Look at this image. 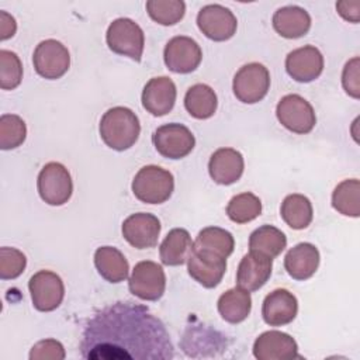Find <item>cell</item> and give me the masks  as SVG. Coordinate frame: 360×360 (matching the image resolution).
<instances>
[{
    "mask_svg": "<svg viewBox=\"0 0 360 360\" xmlns=\"http://www.w3.org/2000/svg\"><path fill=\"white\" fill-rule=\"evenodd\" d=\"M80 352L90 360L174 357L163 322L146 307L129 301L111 304L93 314L84 325Z\"/></svg>",
    "mask_w": 360,
    "mask_h": 360,
    "instance_id": "obj_1",
    "label": "cell"
},
{
    "mask_svg": "<svg viewBox=\"0 0 360 360\" xmlns=\"http://www.w3.org/2000/svg\"><path fill=\"white\" fill-rule=\"evenodd\" d=\"M108 48L122 56H128L135 62H139L143 53L145 35L142 28L131 18L114 20L105 34Z\"/></svg>",
    "mask_w": 360,
    "mask_h": 360,
    "instance_id": "obj_4",
    "label": "cell"
},
{
    "mask_svg": "<svg viewBox=\"0 0 360 360\" xmlns=\"http://www.w3.org/2000/svg\"><path fill=\"white\" fill-rule=\"evenodd\" d=\"M280 215L290 228L304 229L312 221V204L309 198L302 194H290L281 202Z\"/></svg>",
    "mask_w": 360,
    "mask_h": 360,
    "instance_id": "obj_28",
    "label": "cell"
},
{
    "mask_svg": "<svg viewBox=\"0 0 360 360\" xmlns=\"http://www.w3.org/2000/svg\"><path fill=\"white\" fill-rule=\"evenodd\" d=\"M32 305L41 312L56 309L65 297V285L62 278L51 270L37 271L28 281Z\"/></svg>",
    "mask_w": 360,
    "mask_h": 360,
    "instance_id": "obj_11",
    "label": "cell"
},
{
    "mask_svg": "<svg viewBox=\"0 0 360 360\" xmlns=\"http://www.w3.org/2000/svg\"><path fill=\"white\" fill-rule=\"evenodd\" d=\"M285 70L295 82L309 83L318 79L323 70V56L312 45L291 51L285 58Z\"/></svg>",
    "mask_w": 360,
    "mask_h": 360,
    "instance_id": "obj_16",
    "label": "cell"
},
{
    "mask_svg": "<svg viewBox=\"0 0 360 360\" xmlns=\"http://www.w3.org/2000/svg\"><path fill=\"white\" fill-rule=\"evenodd\" d=\"M359 69H360V59H359V56H354L346 62L343 72H342V86H343L345 91L353 98L360 97Z\"/></svg>",
    "mask_w": 360,
    "mask_h": 360,
    "instance_id": "obj_37",
    "label": "cell"
},
{
    "mask_svg": "<svg viewBox=\"0 0 360 360\" xmlns=\"http://www.w3.org/2000/svg\"><path fill=\"white\" fill-rule=\"evenodd\" d=\"M197 25L207 38L221 42L235 35L238 21L229 8L221 4H207L197 14Z\"/></svg>",
    "mask_w": 360,
    "mask_h": 360,
    "instance_id": "obj_12",
    "label": "cell"
},
{
    "mask_svg": "<svg viewBox=\"0 0 360 360\" xmlns=\"http://www.w3.org/2000/svg\"><path fill=\"white\" fill-rule=\"evenodd\" d=\"M193 248L226 259L233 252L235 240L231 232L218 226H207L198 232Z\"/></svg>",
    "mask_w": 360,
    "mask_h": 360,
    "instance_id": "obj_30",
    "label": "cell"
},
{
    "mask_svg": "<svg viewBox=\"0 0 360 360\" xmlns=\"http://www.w3.org/2000/svg\"><path fill=\"white\" fill-rule=\"evenodd\" d=\"M276 115L284 128L301 135L311 132L316 122L312 105L300 94L284 96L276 107Z\"/></svg>",
    "mask_w": 360,
    "mask_h": 360,
    "instance_id": "obj_8",
    "label": "cell"
},
{
    "mask_svg": "<svg viewBox=\"0 0 360 360\" xmlns=\"http://www.w3.org/2000/svg\"><path fill=\"white\" fill-rule=\"evenodd\" d=\"M287 246L285 235L273 225H262L249 236V250L277 257Z\"/></svg>",
    "mask_w": 360,
    "mask_h": 360,
    "instance_id": "obj_29",
    "label": "cell"
},
{
    "mask_svg": "<svg viewBox=\"0 0 360 360\" xmlns=\"http://www.w3.org/2000/svg\"><path fill=\"white\" fill-rule=\"evenodd\" d=\"M332 205L339 214L357 218L360 215V181L357 179L340 181L332 193Z\"/></svg>",
    "mask_w": 360,
    "mask_h": 360,
    "instance_id": "obj_31",
    "label": "cell"
},
{
    "mask_svg": "<svg viewBox=\"0 0 360 360\" xmlns=\"http://www.w3.org/2000/svg\"><path fill=\"white\" fill-rule=\"evenodd\" d=\"M297 312L298 301L285 288H277L267 294L262 307L263 319L270 326H283L292 322Z\"/></svg>",
    "mask_w": 360,
    "mask_h": 360,
    "instance_id": "obj_21",
    "label": "cell"
},
{
    "mask_svg": "<svg viewBox=\"0 0 360 360\" xmlns=\"http://www.w3.org/2000/svg\"><path fill=\"white\" fill-rule=\"evenodd\" d=\"M27 266L25 255L15 249L3 246L0 248V278L14 280L17 278Z\"/></svg>",
    "mask_w": 360,
    "mask_h": 360,
    "instance_id": "obj_36",
    "label": "cell"
},
{
    "mask_svg": "<svg viewBox=\"0 0 360 360\" xmlns=\"http://www.w3.org/2000/svg\"><path fill=\"white\" fill-rule=\"evenodd\" d=\"M146 11L158 24L174 25L184 17L186 3L183 0H149Z\"/></svg>",
    "mask_w": 360,
    "mask_h": 360,
    "instance_id": "obj_33",
    "label": "cell"
},
{
    "mask_svg": "<svg viewBox=\"0 0 360 360\" xmlns=\"http://www.w3.org/2000/svg\"><path fill=\"white\" fill-rule=\"evenodd\" d=\"M187 270L198 284L205 288H214L222 281L226 271V259L193 248L187 259Z\"/></svg>",
    "mask_w": 360,
    "mask_h": 360,
    "instance_id": "obj_14",
    "label": "cell"
},
{
    "mask_svg": "<svg viewBox=\"0 0 360 360\" xmlns=\"http://www.w3.org/2000/svg\"><path fill=\"white\" fill-rule=\"evenodd\" d=\"M134 195L145 204H162L174 190L173 174L156 165H148L138 170L132 180Z\"/></svg>",
    "mask_w": 360,
    "mask_h": 360,
    "instance_id": "obj_3",
    "label": "cell"
},
{
    "mask_svg": "<svg viewBox=\"0 0 360 360\" xmlns=\"http://www.w3.org/2000/svg\"><path fill=\"white\" fill-rule=\"evenodd\" d=\"M243 156L233 148L217 149L208 162V173L211 179L222 186H229L238 181L243 173Z\"/></svg>",
    "mask_w": 360,
    "mask_h": 360,
    "instance_id": "obj_20",
    "label": "cell"
},
{
    "mask_svg": "<svg viewBox=\"0 0 360 360\" xmlns=\"http://www.w3.org/2000/svg\"><path fill=\"white\" fill-rule=\"evenodd\" d=\"M218 312L224 321L229 323H239L245 321L252 309L250 291L240 287L225 291L217 302Z\"/></svg>",
    "mask_w": 360,
    "mask_h": 360,
    "instance_id": "obj_26",
    "label": "cell"
},
{
    "mask_svg": "<svg viewBox=\"0 0 360 360\" xmlns=\"http://www.w3.org/2000/svg\"><path fill=\"white\" fill-rule=\"evenodd\" d=\"M152 142L163 158L176 160L186 158L194 149L195 138L183 124L170 122L159 127L153 132Z\"/></svg>",
    "mask_w": 360,
    "mask_h": 360,
    "instance_id": "obj_10",
    "label": "cell"
},
{
    "mask_svg": "<svg viewBox=\"0 0 360 360\" xmlns=\"http://www.w3.org/2000/svg\"><path fill=\"white\" fill-rule=\"evenodd\" d=\"M257 360H290L300 357L298 345L292 336L280 330L263 332L253 343Z\"/></svg>",
    "mask_w": 360,
    "mask_h": 360,
    "instance_id": "obj_17",
    "label": "cell"
},
{
    "mask_svg": "<svg viewBox=\"0 0 360 360\" xmlns=\"http://www.w3.org/2000/svg\"><path fill=\"white\" fill-rule=\"evenodd\" d=\"M262 212V201L253 193H240L233 195L228 205L226 214L236 224H246L257 218Z\"/></svg>",
    "mask_w": 360,
    "mask_h": 360,
    "instance_id": "obj_32",
    "label": "cell"
},
{
    "mask_svg": "<svg viewBox=\"0 0 360 360\" xmlns=\"http://www.w3.org/2000/svg\"><path fill=\"white\" fill-rule=\"evenodd\" d=\"M128 287L131 294L143 301H158L166 288V276L162 266L150 260L136 263L129 276Z\"/></svg>",
    "mask_w": 360,
    "mask_h": 360,
    "instance_id": "obj_7",
    "label": "cell"
},
{
    "mask_svg": "<svg viewBox=\"0 0 360 360\" xmlns=\"http://www.w3.org/2000/svg\"><path fill=\"white\" fill-rule=\"evenodd\" d=\"M270 89V73L262 63L243 65L233 76L232 90L235 97L245 104H255L264 98Z\"/></svg>",
    "mask_w": 360,
    "mask_h": 360,
    "instance_id": "obj_6",
    "label": "cell"
},
{
    "mask_svg": "<svg viewBox=\"0 0 360 360\" xmlns=\"http://www.w3.org/2000/svg\"><path fill=\"white\" fill-rule=\"evenodd\" d=\"M100 136L103 142L118 152L129 149L139 138L141 124L136 114L127 107H112L100 120Z\"/></svg>",
    "mask_w": 360,
    "mask_h": 360,
    "instance_id": "obj_2",
    "label": "cell"
},
{
    "mask_svg": "<svg viewBox=\"0 0 360 360\" xmlns=\"http://www.w3.org/2000/svg\"><path fill=\"white\" fill-rule=\"evenodd\" d=\"M22 79V65L15 52L0 51V87L3 90H13L20 86Z\"/></svg>",
    "mask_w": 360,
    "mask_h": 360,
    "instance_id": "obj_35",
    "label": "cell"
},
{
    "mask_svg": "<svg viewBox=\"0 0 360 360\" xmlns=\"http://www.w3.org/2000/svg\"><path fill=\"white\" fill-rule=\"evenodd\" d=\"M124 239L136 249L156 246L160 233V221L149 212H135L122 222Z\"/></svg>",
    "mask_w": 360,
    "mask_h": 360,
    "instance_id": "obj_15",
    "label": "cell"
},
{
    "mask_svg": "<svg viewBox=\"0 0 360 360\" xmlns=\"http://www.w3.org/2000/svg\"><path fill=\"white\" fill-rule=\"evenodd\" d=\"M273 28L284 38L304 37L311 28V15L300 6H284L273 14Z\"/></svg>",
    "mask_w": 360,
    "mask_h": 360,
    "instance_id": "obj_23",
    "label": "cell"
},
{
    "mask_svg": "<svg viewBox=\"0 0 360 360\" xmlns=\"http://www.w3.org/2000/svg\"><path fill=\"white\" fill-rule=\"evenodd\" d=\"M271 269H273V259L250 250L246 253L236 271V284L238 287L248 290V291H256L262 288L267 280L271 276Z\"/></svg>",
    "mask_w": 360,
    "mask_h": 360,
    "instance_id": "obj_19",
    "label": "cell"
},
{
    "mask_svg": "<svg viewBox=\"0 0 360 360\" xmlns=\"http://www.w3.org/2000/svg\"><path fill=\"white\" fill-rule=\"evenodd\" d=\"M165 65L174 73H191L195 70L202 59L200 45L190 37H173L163 51Z\"/></svg>",
    "mask_w": 360,
    "mask_h": 360,
    "instance_id": "obj_13",
    "label": "cell"
},
{
    "mask_svg": "<svg viewBox=\"0 0 360 360\" xmlns=\"http://www.w3.org/2000/svg\"><path fill=\"white\" fill-rule=\"evenodd\" d=\"M37 186L39 197L49 205H63L73 193L70 173L59 162H49L41 169Z\"/></svg>",
    "mask_w": 360,
    "mask_h": 360,
    "instance_id": "obj_5",
    "label": "cell"
},
{
    "mask_svg": "<svg viewBox=\"0 0 360 360\" xmlns=\"http://www.w3.org/2000/svg\"><path fill=\"white\" fill-rule=\"evenodd\" d=\"M336 10L339 15L353 24H357L360 20V0H343L336 3Z\"/></svg>",
    "mask_w": 360,
    "mask_h": 360,
    "instance_id": "obj_39",
    "label": "cell"
},
{
    "mask_svg": "<svg viewBox=\"0 0 360 360\" xmlns=\"http://www.w3.org/2000/svg\"><path fill=\"white\" fill-rule=\"evenodd\" d=\"M31 360H44V359H65V349L60 342L55 339H45L35 343L30 352Z\"/></svg>",
    "mask_w": 360,
    "mask_h": 360,
    "instance_id": "obj_38",
    "label": "cell"
},
{
    "mask_svg": "<svg viewBox=\"0 0 360 360\" xmlns=\"http://www.w3.org/2000/svg\"><path fill=\"white\" fill-rule=\"evenodd\" d=\"M27 138V125L15 114H3L0 117V148L3 150L15 149Z\"/></svg>",
    "mask_w": 360,
    "mask_h": 360,
    "instance_id": "obj_34",
    "label": "cell"
},
{
    "mask_svg": "<svg viewBox=\"0 0 360 360\" xmlns=\"http://www.w3.org/2000/svg\"><path fill=\"white\" fill-rule=\"evenodd\" d=\"M35 72L48 80L62 77L70 66L68 48L56 39H45L37 45L32 55Z\"/></svg>",
    "mask_w": 360,
    "mask_h": 360,
    "instance_id": "obj_9",
    "label": "cell"
},
{
    "mask_svg": "<svg viewBox=\"0 0 360 360\" xmlns=\"http://www.w3.org/2000/svg\"><path fill=\"white\" fill-rule=\"evenodd\" d=\"M218 105V98L215 91L204 83H197L191 86L184 96V107L187 112L197 120L211 118Z\"/></svg>",
    "mask_w": 360,
    "mask_h": 360,
    "instance_id": "obj_27",
    "label": "cell"
},
{
    "mask_svg": "<svg viewBox=\"0 0 360 360\" xmlns=\"http://www.w3.org/2000/svg\"><path fill=\"white\" fill-rule=\"evenodd\" d=\"M94 266L108 283H121L128 277L129 264L125 256L114 246H101L94 252Z\"/></svg>",
    "mask_w": 360,
    "mask_h": 360,
    "instance_id": "obj_24",
    "label": "cell"
},
{
    "mask_svg": "<svg viewBox=\"0 0 360 360\" xmlns=\"http://www.w3.org/2000/svg\"><path fill=\"white\" fill-rule=\"evenodd\" d=\"M17 31V22L13 15H10L7 11H0V39H8L11 38Z\"/></svg>",
    "mask_w": 360,
    "mask_h": 360,
    "instance_id": "obj_40",
    "label": "cell"
},
{
    "mask_svg": "<svg viewBox=\"0 0 360 360\" xmlns=\"http://www.w3.org/2000/svg\"><path fill=\"white\" fill-rule=\"evenodd\" d=\"M319 250L315 245L301 242L291 248L284 257V267L294 280H308L315 274L319 266Z\"/></svg>",
    "mask_w": 360,
    "mask_h": 360,
    "instance_id": "obj_22",
    "label": "cell"
},
{
    "mask_svg": "<svg viewBox=\"0 0 360 360\" xmlns=\"http://www.w3.org/2000/svg\"><path fill=\"white\" fill-rule=\"evenodd\" d=\"M194 242L184 228H174L169 231L159 248L160 260L166 266H180L187 262Z\"/></svg>",
    "mask_w": 360,
    "mask_h": 360,
    "instance_id": "obj_25",
    "label": "cell"
},
{
    "mask_svg": "<svg viewBox=\"0 0 360 360\" xmlns=\"http://www.w3.org/2000/svg\"><path fill=\"white\" fill-rule=\"evenodd\" d=\"M176 84L167 76L152 77L142 90V105L155 117L170 112L176 103Z\"/></svg>",
    "mask_w": 360,
    "mask_h": 360,
    "instance_id": "obj_18",
    "label": "cell"
}]
</instances>
